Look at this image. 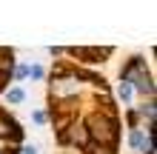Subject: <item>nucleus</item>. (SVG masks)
I'll use <instances>...</instances> for the list:
<instances>
[{
	"label": "nucleus",
	"instance_id": "obj_1",
	"mask_svg": "<svg viewBox=\"0 0 157 154\" xmlns=\"http://www.w3.org/2000/svg\"><path fill=\"white\" fill-rule=\"evenodd\" d=\"M9 100H12V103H20L23 100V92H20V88H12V92H9Z\"/></svg>",
	"mask_w": 157,
	"mask_h": 154
},
{
	"label": "nucleus",
	"instance_id": "obj_2",
	"mask_svg": "<svg viewBox=\"0 0 157 154\" xmlns=\"http://www.w3.org/2000/svg\"><path fill=\"white\" fill-rule=\"evenodd\" d=\"M120 97H123V100H128V97H132V88H128V83L120 86Z\"/></svg>",
	"mask_w": 157,
	"mask_h": 154
},
{
	"label": "nucleus",
	"instance_id": "obj_3",
	"mask_svg": "<svg viewBox=\"0 0 157 154\" xmlns=\"http://www.w3.org/2000/svg\"><path fill=\"white\" fill-rule=\"evenodd\" d=\"M29 74H32L34 80H40V77H43V69H40V66H34V69H29Z\"/></svg>",
	"mask_w": 157,
	"mask_h": 154
},
{
	"label": "nucleus",
	"instance_id": "obj_4",
	"mask_svg": "<svg viewBox=\"0 0 157 154\" xmlns=\"http://www.w3.org/2000/svg\"><path fill=\"white\" fill-rule=\"evenodd\" d=\"M23 154H37V151H34V148H26V151H23Z\"/></svg>",
	"mask_w": 157,
	"mask_h": 154
}]
</instances>
